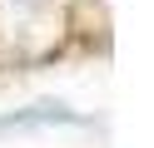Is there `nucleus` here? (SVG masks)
Returning <instances> with one entry per match:
<instances>
[{
    "label": "nucleus",
    "mask_w": 154,
    "mask_h": 148,
    "mask_svg": "<svg viewBox=\"0 0 154 148\" xmlns=\"http://www.w3.org/2000/svg\"><path fill=\"white\" fill-rule=\"evenodd\" d=\"M50 123H85V118L70 114L65 104H35V109L0 114V133H10V128H50Z\"/></svg>",
    "instance_id": "f257e3e1"
}]
</instances>
